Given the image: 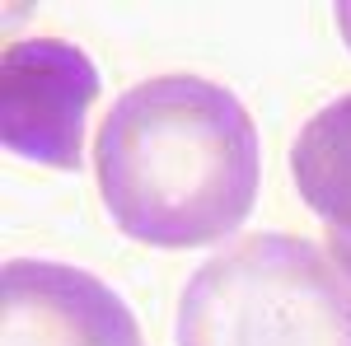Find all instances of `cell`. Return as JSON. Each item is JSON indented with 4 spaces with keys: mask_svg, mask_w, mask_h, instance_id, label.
I'll return each instance as SVG.
<instances>
[{
    "mask_svg": "<svg viewBox=\"0 0 351 346\" xmlns=\"http://www.w3.org/2000/svg\"><path fill=\"white\" fill-rule=\"evenodd\" d=\"M291 178L300 201L324 220L328 258L351 281V94L309 112L291 145Z\"/></svg>",
    "mask_w": 351,
    "mask_h": 346,
    "instance_id": "5",
    "label": "cell"
},
{
    "mask_svg": "<svg viewBox=\"0 0 351 346\" xmlns=\"http://www.w3.org/2000/svg\"><path fill=\"white\" fill-rule=\"evenodd\" d=\"M108 220L150 248H206L258 206L263 140L234 89L169 71L117 94L94 136Z\"/></svg>",
    "mask_w": 351,
    "mask_h": 346,
    "instance_id": "1",
    "label": "cell"
},
{
    "mask_svg": "<svg viewBox=\"0 0 351 346\" xmlns=\"http://www.w3.org/2000/svg\"><path fill=\"white\" fill-rule=\"evenodd\" d=\"M173 346H351V281L300 234H248L192 271Z\"/></svg>",
    "mask_w": 351,
    "mask_h": 346,
    "instance_id": "2",
    "label": "cell"
},
{
    "mask_svg": "<svg viewBox=\"0 0 351 346\" xmlns=\"http://www.w3.org/2000/svg\"><path fill=\"white\" fill-rule=\"evenodd\" d=\"M0 346H141V328L108 281L47 258H14L5 262Z\"/></svg>",
    "mask_w": 351,
    "mask_h": 346,
    "instance_id": "4",
    "label": "cell"
},
{
    "mask_svg": "<svg viewBox=\"0 0 351 346\" xmlns=\"http://www.w3.org/2000/svg\"><path fill=\"white\" fill-rule=\"evenodd\" d=\"M332 24H337V33H342V42L351 52V5H332Z\"/></svg>",
    "mask_w": 351,
    "mask_h": 346,
    "instance_id": "6",
    "label": "cell"
},
{
    "mask_svg": "<svg viewBox=\"0 0 351 346\" xmlns=\"http://www.w3.org/2000/svg\"><path fill=\"white\" fill-rule=\"evenodd\" d=\"M104 94L99 66L66 38H14L0 56V140L43 169H80L84 127Z\"/></svg>",
    "mask_w": 351,
    "mask_h": 346,
    "instance_id": "3",
    "label": "cell"
}]
</instances>
